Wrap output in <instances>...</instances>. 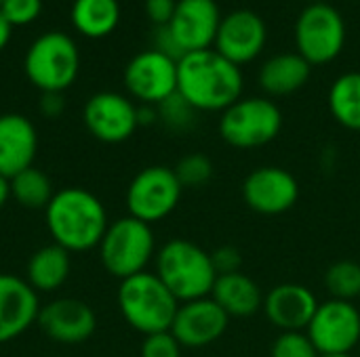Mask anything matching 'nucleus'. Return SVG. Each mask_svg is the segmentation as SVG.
I'll use <instances>...</instances> for the list:
<instances>
[{"label": "nucleus", "mask_w": 360, "mask_h": 357, "mask_svg": "<svg viewBox=\"0 0 360 357\" xmlns=\"http://www.w3.org/2000/svg\"><path fill=\"white\" fill-rule=\"evenodd\" d=\"M306 2H310V4H314V2H327V0H306Z\"/></svg>", "instance_id": "obj_40"}, {"label": "nucleus", "mask_w": 360, "mask_h": 357, "mask_svg": "<svg viewBox=\"0 0 360 357\" xmlns=\"http://www.w3.org/2000/svg\"><path fill=\"white\" fill-rule=\"evenodd\" d=\"M97 248L103 269L118 280L148 271L158 250L152 225L131 215L112 221Z\"/></svg>", "instance_id": "obj_5"}, {"label": "nucleus", "mask_w": 360, "mask_h": 357, "mask_svg": "<svg viewBox=\"0 0 360 357\" xmlns=\"http://www.w3.org/2000/svg\"><path fill=\"white\" fill-rule=\"evenodd\" d=\"M8 198H11V181L0 175V208H4Z\"/></svg>", "instance_id": "obj_38"}, {"label": "nucleus", "mask_w": 360, "mask_h": 357, "mask_svg": "<svg viewBox=\"0 0 360 357\" xmlns=\"http://www.w3.org/2000/svg\"><path fill=\"white\" fill-rule=\"evenodd\" d=\"M70 17L78 34L86 38H105L118 27L120 4L118 0H74Z\"/></svg>", "instance_id": "obj_24"}, {"label": "nucleus", "mask_w": 360, "mask_h": 357, "mask_svg": "<svg viewBox=\"0 0 360 357\" xmlns=\"http://www.w3.org/2000/svg\"><path fill=\"white\" fill-rule=\"evenodd\" d=\"M46 229L53 244L72 252H86L101 244L110 225L103 202L84 187L55 191L44 208Z\"/></svg>", "instance_id": "obj_2"}, {"label": "nucleus", "mask_w": 360, "mask_h": 357, "mask_svg": "<svg viewBox=\"0 0 360 357\" xmlns=\"http://www.w3.org/2000/svg\"><path fill=\"white\" fill-rule=\"evenodd\" d=\"M11 34H13V25L4 19V15L0 13V53L6 48L8 40H11Z\"/></svg>", "instance_id": "obj_37"}, {"label": "nucleus", "mask_w": 360, "mask_h": 357, "mask_svg": "<svg viewBox=\"0 0 360 357\" xmlns=\"http://www.w3.org/2000/svg\"><path fill=\"white\" fill-rule=\"evenodd\" d=\"M38 151V133L30 118L21 114L0 116V175L8 181L21 170L34 166Z\"/></svg>", "instance_id": "obj_20"}, {"label": "nucleus", "mask_w": 360, "mask_h": 357, "mask_svg": "<svg viewBox=\"0 0 360 357\" xmlns=\"http://www.w3.org/2000/svg\"><path fill=\"white\" fill-rule=\"evenodd\" d=\"M53 196H55V189H53L49 175L36 166L21 170L19 175L11 179V198L23 208L44 210Z\"/></svg>", "instance_id": "obj_26"}, {"label": "nucleus", "mask_w": 360, "mask_h": 357, "mask_svg": "<svg viewBox=\"0 0 360 357\" xmlns=\"http://www.w3.org/2000/svg\"><path fill=\"white\" fill-rule=\"evenodd\" d=\"M23 72L42 93L68 90L80 72V53L76 42L63 32H46L38 36L25 53Z\"/></svg>", "instance_id": "obj_6"}, {"label": "nucleus", "mask_w": 360, "mask_h": 357, "mask_svg": "<svg viewBox=\"0 0 360 357\" xmlns=\"http://www.w3.org/2000/svg\"><path fill=\"white\" fill-rule=\"evenodd\" d=\"M86 130L101 143H122L139 128L137 105L114 90L95 93L82 112Z\"/></svg>", "instance_id": "obj_13"}, {"label": "nucleus", "mask_w": 360, "mask_h": 357, "mask_svg": "<svg viewBox=\"0 0 360 357\" xmlns=\"http://www.w3.org/2000/svg\"><path fill=\"white\" fill-rule=\"evenodd\" d=\"M36 324L53 343L80 345L95 335L97 316L89 303L63 297L42 305Z\"/></svg>", "instance_id": "obj_16"}, {"label": "nucleus", "mask_w": 360, "mask_h": 357, "mask_svg": "<svg viewBox=\"0 0 360 357\" xmlns=\"http://www.w3.org/2000/svg\"><path fill=\"white\" fill-rule=\"evenodd\" d=\"M156 109H158V120H162L167 128L177 130V133L192 128L196 122V114H198L179 93L165 99L160 105H156Z\"/></svg>", "instance_id": "obj_28"}, {"label": "nucleus", "mask_w": 360, "mask_h": 357, "mask_svg": "<svg viewBox=\"0 0 360 357\" xmlns=\"http://www.w3.org/2000/svg\"><path fill=\"white\" fill-rule=\"evenodd\" d=\"M230 326V316L211 299L179 303L171 335L186 349H202L217 343Z\"/></svg>", "instance_id": "obj_15"}, {"label": "nucleus", "mask_w": 360, "mask_h": 357, "mask_svg": "<svg viewBox=\"0 0 360 357\" xmlns=\"http://www.w3.org/2000/svg\"><path fill=\"white\" fill-rule=\"evenodd\" d=\"M297 53L314 67L340 57L346 44V21L329 2L308 4L295 23Z\"/></svg>", "instance_id": "obj_8"}, {"label": "nucleus", "mask_w": 360, "mask_h": 357, "mask_svg": "<svg viewBox=\"0 0 360 357\" xmlns=\"http://www.w3.org/2000/svg\"><path fill=\"white\" fill-rule=\"evenodd\" d=\"M312 65L300 53H281L270 57L259 69V86L268 97H289L306 86Z\"/></svg>", "instance_id": "obj_22"}, {"label": "nucleus", "mask_w": 360, "mask_h": 357, "mask_svg": "<svg viewBox=\"0 0 360 357\" xmlns=\"http://www.w3.org/2000/svg\"><path fill=\"white\" fill-rule=\"evenodd\" d=\"M321 357H354L352 353H348V356H321Z\"/></svg>", "instance_id": "obj_39"}, {"label": "nucleus", "mask_w": 360, "mask_h": 357, "mask_svg": "<svg viewBox=\"0 0 360 357\" xmlns=\"http://www.w3.org/2000/svg\"><path fill=\"white\" fill-rule=\"evenodd\" d=\"M270 357H321L306 332H281L272 343Z\"/></svg>", "instance_id": "obj_30"}, {"label": "nucleus", "mask_w": 360, "mask_h": 357, "mask_svg": "<svg viewBox=\"0 0 360 357\" xmlns=\"http://www.w3.org/2000/svg\"><path fill=\"white\" fill-rule=\"evenodd\" d=\"M283 128V112L270 97H240L219 116V137L236 149L272 143Z\"/></svg>", "instance_id": "obj_7"}, {"label": "nucleus", "mask_w": 360, "mask_h": 357, "mask_svg": "<svg viewBox=\"0 0 360 357\" xmlns=\"http://www.w3.org/2000/svg\"><path fill=\"white\" fill-rule=\"evenodd\" d=\"M70 271V252L57 244H46L30 257L25 267V282L38 295H51L68 282Z\"/></svg>", "instance_id": "obj_23"}, {"label": "nucleus", "mask_w": 360, "mask_h": 357, "mask_svg": "<svg viewBox=\"0 0 360 357\" xmlns=\"http://www.w3.org/2000/svg\"><path fill=\"white\" fill-rule=\"evenodd\" d=\"M2 4H4V0H0V6H2Z\"/></svg>", "instance_id": "obj_41"}, {"label": "nucleus", "mask_w": 360, "mask_h": 357, "mask_svg": "<svg viewBox=\"0 0 360 357\" xmlns=\"http://www.w3.org/2000/svg\"><path fill=\"white\" fill-rule=\"evenodd\" d=\"M243 88L240 67L215 48L194 50L177 61V93L196 112H224L243 97Z\"/></svg>", "instance_id": "obj_1"}, {"label": "nucleus", "mask_w": 360, "mask_h": 357, "mask_svg": "<svg viewBox=\"0 0 360 357\" xmlns=\"http://www.w3.org/2000/svg\"><path fill=\"white\" fill-rule=\"evenodd\" d=\"M211 299L230 316V320L253 318L264 307V292L259 284L243 271L217 276Z\"/></svg>", "instance_id": "obj_21"}, {"label": "nucleus", "mask_w": 360, "mask_h": 357, "mask_svg": "<svg viewBox=\"0 0 360 357\" xmlns=\"http://www.w3.org/2000/svg\"><path fill=\"white\" fill-rule=\"evenodd\" d=\"M181 349L184 347L179 345V341L171 335V330H167L143 337L139 357H181Z\"/></svg>", "instance_id": "obj_32"}, {"label": "nucleus", "mask_w": 360, "mask_h": 357, "mask_svg": "<svg viewBox=\"0 0 360 357\" xmlns=\"http://www.w3.org/2000/svg\"><path fill=\"white\" fill-rule=\"evenodd\" d=\"M211 261L213 267L217 271V276H226V274H236L243 271V255L236 246H219L211 252Z\"/></svg>", "instance_id": "obj_33"}, {"label": "nucleus", "mask_w": 360, "mask_h": 357, "mask_svg": "<svg viewBox=\"0 0 360 357\" xmlns=\"http://www.w3.org/2000/svg\"><path fill=\"white\" fill-rule=\"evenodd\" d=\"M181 187H202L213 179V162L205 154H188L173 168Z\"/></svg>", "instance_id": "obj_29"}, {"label": "nucleus", "mask_w": 360, "mask_h": 357, "mask_svg": "<svg viewBox=\"0 0 360 357\" xmlns=\"http://www.w3.org/2000/svg\"><path fill=\"white\" fill-rule=\"evenodd\" d=\"M116 303L122 320L143 337L171 330L179 309V301L154 271L120 280Z\"/></svg>", "instance_id": "obj_4"}, {"label": "nucleus", "mask_w": 360, "mask_h": 357, "mask_svg": "<svg viewBox=\"0 0 360 357\" xmlns=\"http://www.w3.org/2000/svg\"><path fill=\"white\" fill-rule=\"evenodd\" d=\"M65 107V99H63V93H42V99H40V112L49 118H57L61 116Z\"/></svg>", "instance_id": "obj_36"}, {"label": "nucleus", "mask_w": 360, "mask_h": 357, "mask_svg": "<svg viewBox=\"0 0 360 357\" xmlns=\"http://www.w3.org/2000/svg\"><path fill=\"white\" fill-rule=\"evenodd\" d=\"M219 23L221 15L215 0H177L169 29L181 46L184 55H188L194 50L211 48Z\"/></svg>", "instance_id": "obj_18"}, {"label": "nucleus", "mask_w": 360, "mask_h": 357, "mask_svg": "<svg viewBox=\"0 0 360 357\" xmlns=\"http://www.w3.org/2000/svg\"><path fill=\"white\" fill-rule=\"evenodd\" d=\"M184 187L173 168L154 164L141 168L129 183L124 204L131 217L154 225L165 221L181 200Z\"/></svg>", "instance_id": "obj_9"}, {"label": "nucleus", "mask_w": 360, "mask_h": 357, "mask_svg": "<svg viewBox=\"0 0 360 357\" xmlns=\"http://www.w3.org/2000/svg\"><path fill=\"white\" fill-rule=\"evenodd\" d=\"M325 288L329 299L350 301L360 299V263L352 259L335 261L325 271Z\"/></svg>", "instance_id": "obj_27"}, {"label": "nucleus", "mask_w": 360, "mask_h": 357, "mask_svg": "<svg viewBox=\"0 0 360 357\" xmlns=\"http://www.w3.org/2000/svg\"><path fill=\"white\" fill-rule=\"evenodd\" d=\"M245 204L264 217H278L289 213L300 200V183L291 170L283 166H259L243 181Z\"/></svg>", "instance_id": "obj_12"}, {"label": "nucleus", "mask_w": 360, "mask_h": 357, "mask_svg": "<svg viewBox=\"0 0 360 357\" xmlns=\"http://www.w3.org/2000/svg\"><path fill=\"white\" fill-rule=\"evenodd\" d=\"M266 40L268 29L264 19L255 11L236 8L221 17L213 48L234 65L243 67L262 55Z\"/></svg>", "instance_id": "obj_14"}, {"label": "nucleus", "mask_w": 360, "mask_h": 357, "mask_svg": "<svg viewBox=\"0 0 360 357\" xmlns=\"http://www.w3.org/2000/svg\"><path fill=\"white\" fill-rule=\"evenodd\" d=\"M327 103L340 126L360 133V72L342 74L331 84Z\"/></svg>", "instance_id": "obj_25"}, {"label": "nucleus", "mask_w": 360, "mask_h": 357, "mask_svg": "<svg viewBox=\"0 0 360 357\" xmlns=\"http://www.w3.org/2000/svg\"><path fill=\"white\" fill-rule=\"evenodd\" d=\"M175 6H177V0H146V13L156 27L171 23Z\"/></svg>", "instance_id": "obj_34"}, {"label": "nucleus", "mask_w": 360, "mask_h": 357, "mask_svg": "<svg viewBox=\"0 0 360 357\" xmlns=\"http://www.w3.org/2000/svg\"><path fill=\"white\" fill-rule=\"evenodd\" d=\"M127 93L141 105H160L177 93V61L156 48L137 53L124 67Z\"/></svg>", "instance_id": "obj_11"}, {"label": "nucleus", "mask_w": 360, "mask_h": 357, "mask_svg": "<svg viewBox=\"0 0 360 357\" xmlns=\"http://www.w3.org/2000/svg\"><path fill=\"white\" fill-rule=\"evenodd\" d=\"M38 292L25 278L0 274V345L19 339L40 314Z\"/></svg>", "instance_id": "obj_19"}, {"label": "nucleus", "mask_w": 360, "mask_h": 357, "mask_svg": "<svg viewBox=\"0 0 360 357\" xmlns=\"http://www.w3.org/2000/svg\"><path fill=\"white\" fill-rule=\"evenodd\" d=\"M316 295L297 282H285L264 295V316L281 332H306L316 307Z\"/></svg>", "instance_id": "obj_17"}, {"label": "nucleus", "mask_w": 360, "mask_h": 357, "mask_svg": "<svg viewBox=\"0 0 360 357\" xmlns=\"http://www.w3.org/2000/svg\"><path fill=\"white\" fill-rule=\"evenodd\" d=\"M154 48H156V50H160L162 55H167V57L175 59V61H179V59L184 57V50H181V46L177 44L175 36L171 34L169 25H160V27H156V32H154Z\"/></svg>", "instance_id": "obj_35"}, {"label": "nucleus", "mask_w": 360, "mask_h": 357, "mask_svg": "<svg viewBox=\"0 0 360 357\" xmlns=\"http://www.w3.org/2000/svg\"><path fill=\"white\" fill-rule=\"evenodd\" d=\"M0 13L13 27L27 25L42 13V0H4Z\"/></svg>", "instance_id": "obj_31"}, {"label": "nucleus", "mask_w": 360, "mask_h": 357, "mask_svg": "<svg viewBox=\"0 0 360 357\" xmlns=\"http://www.w3.org/2000/svg\"><path fill=\"white\" fill-rule=\"evenodd\" d=\"M306 335L321 356H348L360 345V309L356 303L321 301Z\"/></svg>", "instance_id": "obj_10"}, {"label": "nucleus", "mask_w": 360, "mask_h": 357, "mask_svg": "<svg viewBox=\"0 0 360 357\" xmlns=\"http://www.w3.org/2000/svg\"><path fill=\"white\" fill-rule=\"evenodd\" d=\"M154 274L179 303L211 297L217 280L211 252L186 238H173L156 250Z\"/></svg>", "instance_id": "obj_3"}]
</instances>
